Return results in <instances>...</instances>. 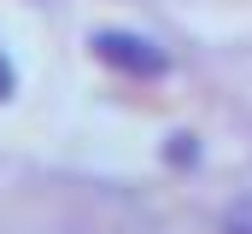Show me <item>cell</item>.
I'll list each match as a JSON object with an SVG mask.
<instances>
[{"mask_svg": "<svg viewBox=\"0 0 252 234\" xmlns=\"http://www.w3.org/2000/svg\"><path fill=\"white\" fill-rule=\"evenodd\" d=\"M223 234H252V193H241V199L223 211Z\"/></svg>", "mask_w": 252, "mask_h": 234, "instance_id": "2", "label": "cell"}, {"mask_svg": "<svg viewBox=\"0 0 252 234\" xmlns=\"http://www.w3.org/2000/svg\"><path fill=\"white\" fill-rule=\"evenodd\" d=\"M94 58L112 64V70H124V76H164V64H170L164 47H153L135 29H100L94 35Z\"/></svg>", "mask_w": 252, "mask_h": 234, "instance_id": "1", "label": "cell"}, {"mask_svg": "<svg viewBox=\"0 0 252 234\" xmlns=\"http://www.w3.org/2000/svg\"><path fill=\"white\" fill-rule=\"evenodd\" d=\"M6 94H12V64L0 58V100H6Z\"/></svg>", "mask_w": 252, "mask_h": 234, "instance_id": "3", "label": "cell"}]
</instances>
